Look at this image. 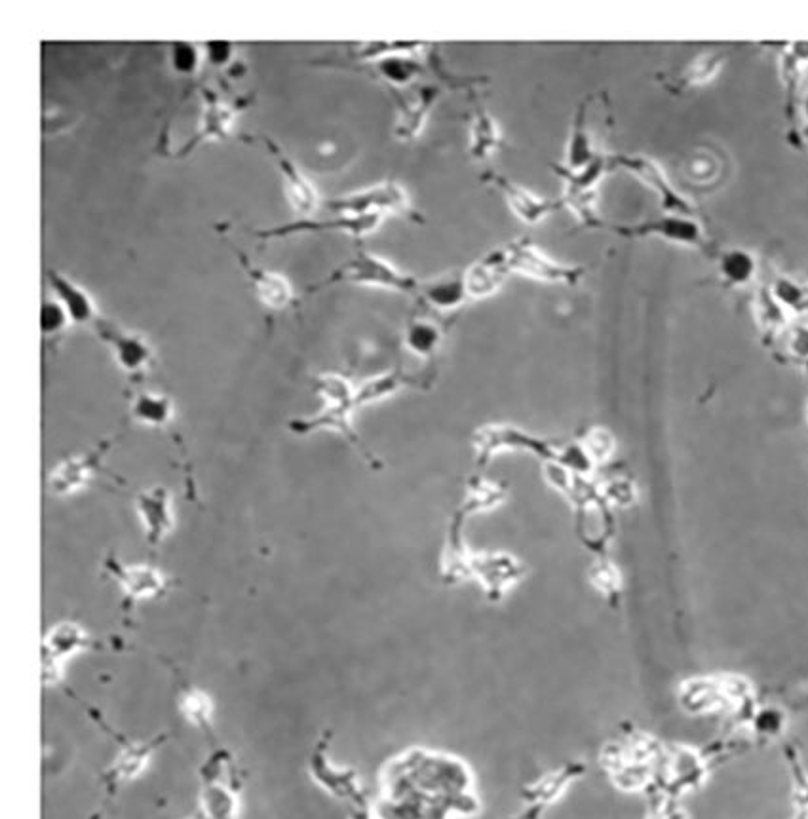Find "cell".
Listing matches in <instances>:
<instances>
[{
    "instance_id": "obj_31",
    "label": "cell",
    "mask_w": 808,
    "mask_h": 819,
    "mask_svg": "<svg viewBox=\"0 0 808 819\" xmlns=\"http://www.w3.org/2000/svg\"><path fill=\"white\" fill-rule=\"evenodd\" d=\"M780 726H782V717L774 709H767V711H761V713L755 715V730L759 734L776 736L780 732Z\"/></svg>"
},
{
    "instance_id": "obj_1",
    "label": "cell",
    "mask_w": 808,
    "mask_h": 819,
    "mask_svg": "<svg viewBox=\"0 0 808 819\" xmlns=\"http://www.w3.org/2000/svg\"><path fill=\"white\" fill-rule=\"evenodd\" d=\"M339 284L379 287V289L398 291V293H417L421 287L413 276L405 274L400 268L394 267L390 261H386L375 253H369V251H358L341 267L335 268L328 278L320 282L312 291L329 286H339Z\"/></svg>"
},
{
    "instance_id": "obj_18",
    "label": "cell",
    "mask_w": 808,
    "mask_h": 819,
    "mask_svg": "<svg viewBox=\"0 0 808 819\" xmlns=\"http://www.w3.org/2000/svg\"><path fill=\"white\" fill-rule=\"evenodd\" d=\"M502 134L499 122L491 115L483 103L472 97V116H470V143L468 154L474 160H487L499 151Z\"/></svg>"
},
{
    "instance_id": "obj_32",
    "label": "cell",
    "mask_w": 808,
    "mask_h": 819,
    "mask_svg": "<svg viewBox=\"0 0 808 819\" xmlns=\"http://www.w3.org/2000/svg\"><path fill=\"white\" fill-rule=\"evenodd\" d=\"M715 69H717L715 59H698L693 67L687 71L685 78H687L689 84H698V82H704V80H708V78L712 77L713 73H715Z\"/></svg>"
},
{
    "instance_id": "obj_25",
    "label": "cell",
    "mask_w": 808,
    "mask_h": 819,
    "mask_svg": "<svg viewBox=\"0 0 808 819\" xmlns=\"http://www.w3.org/2000/svg\"><path fill=\"white\" fill-rule=\"evenodd\" d=\"M417 56L411 54H396L388 56L375 63V69L379 77L390 84V90H404L413 84V80L421 75V63L417 61Z\"/></svg>"
},
{
    "instance_id": "obj_24",
    "label": "cell",
    "mask_w": 808,
    "mask_h": 819,
    "mask_svg": "<svg viewBox=\"0 0 808 819\" xmlns=\"http://www.w3.org/2000/svg\"><path fill=\"white\" fill-rule=\"evenodd\" d=\"M132 415L145 426H166L174 417V403L156 392H139L132 401Z\"/></svg>"
},
{
    "instance_id": "obj_12",
    "label": "cell",
    "mask_w": 808,
    "mask_h": 819,
    "mask_svg": "<svg viewBox=\"0 0 808 819\" xmlns=\"http://www.w3.org/2000/svg\"><path fill=\"white\" fill-rule=\"evenodd\" d=\"M394 96L398 103V118H396L394 134L402 141H411L423 132L426 118L434 109V105L438 103V99L442 97V88L428 84V86L415 88L411 94L394 92Z\"/></svg>"
},
{
    "instance_id": "obj_28",
    "label": "cell",
    "mask_w": 808,
    "mask_h": 819,
    "mask_svg": "<svg viewBox=\"0 0 808 819\" xmlns=\"http://www.w3.org/2000/svg\"><path fill=\"white\" fill-rule=\"evenodd\" d=\"M71 324L65 308L58 301H46L40 312V329L44 335H58L67 325Z\"/></svg>"
},
{
    "instance_id": "obj_19",
    "label": "cell",
    "mask_w": 808,
    "mask_h": 819,
    "mask_svg": "<svg viewBox=\"0 0 808 819\" xmlns=\"http://www.w3.org/2000/svg\"><path fill=\"white\" fill-rule=\"evenodd\" d=\"M620 234H624V236H660L664 240L677 242V244H689V246H698L702 242L700 227L693 221L685 219V217H675V215L649 221V223H643V225L620 229Z\"/></svg>"
},
{
    "instance_id": "obj_14",
    "label": "cell",
    "mask_w": 808,
    "mask_h": 819,
    "mask_svg": "<svg viewBox=\"0 0 808 819\" xmlns=\"http://www.w3.org/2000/svg\"><path fill=\"white\" fill-rule=\"evenodd\" d=\"M263 143H265L267 151L272 154L278 170L284 177L289 204L293 206V210L301 213V215H310V213L318 210L320 198H318L316 187L310 183L307 175L297 168V164L289 156H286L284 151L272 139L263 137Z\"/></svg>"
},
{
    "instance_id": "obj_21",
    "label": "cell",
    "mask_w": 808,
    "mask_h": 819,
    "mask_svg": "<svg viewBox=\"0 0 808 819\" xmlns=\"http://www.w3.org/2000/svg\"><path fill=\"white\" fill-rule=\"evenodd\" d=\"M200 814L206 819H238L240 799L225 781L219 778L204 780L200 793Z\"/></svg>"
},
{
    "instance_id": "obj_2",
    "label": "cell",
    "mask_w": 808,
    "mask_h": 819,
    "mask_svg": "<svg viewBox=\"0 0 808 819\" xmlns=\"http://www.w3.org/2000/svg\"><path fill=\"white\" fill-rule=\"evenodd\" d=\"M508 263L512 274H520L531 280H539L544 284H567L577 286L578 280L584 274V268L563 265L550 255H546L539 246H535L529 238L514 240L506 246Z\"/></svg>"
},
{
    "instance_id": "obj_33",
    "label": "cell",
    "mask_w": 808,
    "mask_h": 819,
    "mask_svg": "<svg viewBox=\"0 0 808 819\" xmlns=\"http://www.w3.org/2000/svg\"><path fill=\"white\" fill-rule=\"evenodd\" d=\"M232 44L229 42H210L208 44V59L212 61L213 65H225L229 63L232 58Z\"/></svg>"
},
{
    "instance_id": "obj_11",
    "label": "cell",
    "mask_w": 808,
    "mask_h": 819,
    "mask_svg": "<svg viewBox=\"0 0 808 819\" xmlns=\"http://www.w3.org/2000/svg\"><path fill=\"white\" fill-rule=\"evenodd\" d=\"M105 569L130 601L153 599L162 595L168 586L166 576L149 565H126L115 557H109L105 561Z\"/></svg>"
},
{
    "instance_id": "obj_34",
    "label": "cell",
    "mask_w": 808,
    "mask_h": 819,
    "mask_svg": "<svg viewBox=\"0 0 808 819\" xmlns=\"http://www.w3.org/2000/svg\"><path fill=\"white\" fill-rule=\"evenodd\" d=\"M191 819H206V818H204V816H202V814H200V816H196V818H191Z\"/></svg>"
},
{
    "instance_id": "obj_16",
    "label": "cell",
    "mask_w": 808,
    "mask_h": 819,
    "mask_svg": "<svg viewBox=\"0 0 808 819\" xmlns=\"http://www.w3.org/2000/svg\"><path fill=\"white\" fill-rule=\"evenodd\" d=\"M48 282H50V286L56 293V301L65 308L71 324H96L97 320H99L96 303H94V299L90 297L88 291H84L82 287L77 286L67 276L59 274L58 270L48 272Z\"/></svg>"
},
{
    "instance_id": "obj_8",
    "label": "cell",
    "mask_w": 808,
    "mask_h": 819,
    "mask_svg": "<svg viewBox=\"0 0 808 819\" xmlns=\"http://www.w3.org/2000/svg\"><path fill=\"white\" fill-rule=\"evenodd\" d=\"M94 329L99 339L111 346L116 363L122 371L130 375H137V373H143L153 362V348L141 335L126 331L103 318L97 320Z\"/></svg>"
},
{
    "instance_id": "obj_30",
    "label": "cell",
    "mask_w": 808,
    "mask_h": 819,
    "mask_svg": "<svg viewBox=\"0 0 808 819\" xmlns=\"http://www.w3.org/2000/svg\"><path fill=\"white\" fill-rule=\"evenodd\" d=\"M721 272L731 280V282H744L750 278L751 261L750 257L742 253H729L721 261Z\"/></svg>"
},
{
    "instance_id": "obj_27",
    "label": "cell",
    "mask_w": 808,
    "mask_h": 819,
    "mask_svg": "<svg viewBox=\"0 0 808 819\" xmlns=\"http://www.w3.org/2000/svg\"><path fill=\"white\" fill-rule=\"evenodd\" d=\"M442 341V333L436 325L426 320L411 322L405 331V344L417 356H432Z\"/></svg>"
},
{
    "instance_id": "obj_6",
    "label": "cell",
    "mask_w": 808,
    "mask_h": 819,
    "mask_svg": "<svg viewBox=\"0 0 808 819\" xmlns=\"http://www.w3.org/2000/svg\"><path fill=\"white\" fill-rule=\"evenodd\" d=\"M111 449V439L99 443L90 453L65 458L48 476V489L56 496H73L84 491L101 466L105 453Z\"/></svg>"
},
{
    "instance_id": "obj_15",
    "label": "cell",
    "mask_w": 808,
    "mask_h": 819,
    "mask_svg": "<svg viewBox=\"0 0 808 819\" xmlns=\"http://www.w3.org/2000/svg\"><path fill=\"white\" fill-rule=\"evenodd\" d=\"M616 166L634 173L635 177H639L643 183H647L649 187L655 189L656 194L662 200V206L668 211H677V213H689V204L683 196H679L674 191V187L668 183L664 172L656 166L655 162H651L649 158L643 156H620L615 160Z\"/></svg>"
},
{
    "instance_id": "obj_7",
    "label": "cell",
    "mask_w": 808,
    "mask_h": 819,
    "mask_svg": "<svg viewBox=\"0 0 808 819\" xmlns=\"http://www.w3.org/2000/svg\"><path fill=\"white\" fill-rule=\"evenodd\" d=\"M135 512L151 546H160L174 531V498L166 487H151L135 496Z\"/></svg>"
},
{
    "instance_id": "obj_10",
    "label": "cell",
    "mask_w": 808,
    "mask_h": 819,
    "mask_svg": "<svg viewBox=\"0 0 808 819\" xmlns=\"http://www.w3.org/2000/svg\"><path fill=\"white\" fill-rule=\"evenodd\" d=\"M383 217L379 215H367V217H352V215H339L333 219H303L297 223H289L274 229L257 230L255 236L261 240H274V238H288L293 234H305V232H347L354 238H364L367 234L379 229Z\"/></svg>"
},
{
    "instance_id": "obj_13",
    "label": "cell",
    "mask_w": 808,
    "mask_h": 819,
    "mask_svg": "<svg viewBox=\"0 0 808 819\" xmlns=\"http://www.w3.org/2000/svg\"><path fill=\"white\" fill-rule=\"evenodd\" d=\"M508 274H512V270L508 263L506 246L489 251L487 255H483L474 265H470L462 272L468 299L491 297L493 293L499 291V287L504 284Z\"/></svg>"
},
{
    "instance_id": "obj_22",
    "label": "cell",
    "mask_w": 808,
    "mask_h": 819,
    "mask_svg": "<svg viewBox=\"0 0 808 819\" xmlns=\"http://www.w3.org/2000/svg\"><path fill=\"white\" fill-rule=\"evenodd\" d=\"M419 291L428 305L440 308V310H453L468 301L462 272L461 274L459 272L445 274L432 282H426L419 287Z\"/></svg>"
},
{
    "instance_id": "obj_26",
    "label": "cell",
    "mask_w": 808,
    "mask_h": 819,
    "mask_svg": "<svg viewBox=\"0 0 808 819\" xmlns=\"http://www.w3.org/2000/svg\"><path fill=\"white\" fill-rule=\"evenodd\" d=\"M179 709L183 717L204 732H212L215 705L212 698L200 688H187L179 696Z\"/></svg>"
},
{
    "instance_id": "obj_3",
    "label": "cell",
    "mask_w": 808,
    "mask_h": 819,
    "mask_svg": "<svg viewBox=\"0 0 808 819\" xmlns=\"http://www.w3.org/2000/svg\"><path fill=\"white\" fill-rule=\"evenodd\" d=\"M324 206L333 213L352 215V217H367V215L385 217L386 213L405 215L411 210L409 196L404 191V187H400L398 183H381V185L369 187L364 191L352 192L347 196L328 200Z\"/></svg>"
},
{
    "instance_id": "obj_4",
    "label": "cell",
    "mask_w": 808,
    "mask_h": 819,
    "mask_svg": "<svg viewBox=\"0 0 808 819\" xmlns=\"http://www.w3.org/2000/svg\"><path fill=\"white\" fill-rule=\"evenodd\" d=\"M607 168V160L603 156H597L596 160L580 170H569L563 164L554 166V172L558 173L563 181V196H561V206H569L582 221L584 225H592L596 221V211H594V200H596L597 183L601 181L603 173Z\"/></svg>"
},
{
    "instance_id": "obj_9",
    "label": "cell",
    "mask_w": 808,
    "mask_h": 819,
    "mask_svg": "<svg viewBox=\"0 0 808 819\" xmlns=\"http://www.w3.org/2000/svg\"><path fill=\"white\" fill-rule=\"evenodd\" d=\"M483 181L493 185L497 191L501 192L512 213L525 225H537L544 221L548 215L561 208V202L544 198L540 194H535L525 187L518 185L516 181L504 177L501 173L485 172Z\"/></svg>"
},
{
    "instance_id": "obj_17",
    "label": "cell",
    "mask_w": 808,
    "mask_h": 819,
    "mask_svg": "<svg viewBox=\"0 0 808 819\" xmlns=\"http://www.w3.org/2000/svg\"><path fill=\"white\" fill-rule=\"evenodd\" d=\"M238 259L242 263L244 272L248 274L251 284L257 291L259 301L265 306H269L272 310H284L293 303V287L282 274L276 272H269L265 268L255 267L251 265L250 261L246 259V255L236 249Z\"/></svg>"
},
{
    "instance_id": "obj_20",
    "label": "cell",
    "mask_w": 808,
    "mask_h": 819,
    "mask_svg": "<svg viewBox=\"0 0 808 819\" xmlns=\"http://www.w3.org/2000/svg\"><path fill=\"white\" fill-rule=\"evenodd\" d=\"M164 738H156L147 743H128L120 755L116 757L115 762L109 766L105 780H107V787L116 789L118 785L126 783L128 780H134L135 776H139L147 762L151 759L154 749L160 745Z\"/></svg>"
},
{
    "instance_id": "obj_29",
    "label": "cell",
    "mask_w": 808,
    "mask_h": 819,
    "mask_svg": "<svg viewBox=\"0 0 808 819\" xmlns=\"http://www.w3.org/2000/svg\"><path fill=\"white\" fill-rule=\"evenodd\" d=\"M170 56H172V67L179 75H194L196 69L200 67V52L193 44L177 42L170 48Z\"/></svg>"
},
{
    "instance_id": "obj_23",
    "label": "cell",
    "mask_w": 808,
    "mask_h": 819,
    "mask_svg": "<svg viewBox=\"0 0 808 819\" xmlns=\"http://www.w3.org/2000/svg\"><path fill=\"white\" fill-rule=\"evenodd\" d=\"M597 154L592 147V137L588 132V105L582 103L577 109V115L573 120V128L567 143V154H565V168L569 170H580L596 160Z\"/></svg>"
},
{
    "instance_id": "obj_5",
    "label": "cell",
    "mask_w": 808,
    "mask_h": 819,
    "mask_svg": "<svg viewBox=\"0 0 808 819\" xmlns=\"http://www.w3.org/2000/svg\"><path fill=\"white\" fill-rule=\"evenodd\" d=\"M92 645L90 635L75 622H59L50 629L42 643V675L46 685L61 679L63 664Z\"/></svg>"
}]
</instances>
